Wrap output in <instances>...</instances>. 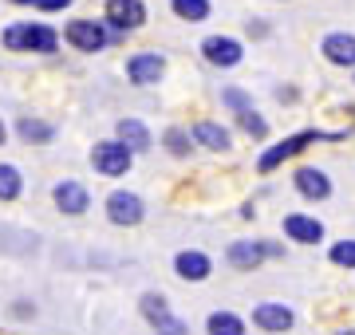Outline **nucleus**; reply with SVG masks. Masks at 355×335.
Returning a JSON list of instances; mask_svg holds the SVG:
<instances>
[{
  "label": "nucleus",
  "mask_w": 355,
  "mask_h": 335,
  "mask_svg": "<svg viewBox=\"0 0 355 335\" xmlns=\"http://www.w3.org/2000/svg\"><path fill=\"white\" fill-rule=\"evenodd\" d=\"M150 327H154V335H190V323L182 320V316H174V311L158 316V320H154Z\"/></svg>",
  "instance_id": "bb28decb"
},
{
  "label": "nucleus",
  "mask_w": 355,
  "mask_h": 335,
  "mask_svg": "<svg viewBox=\"0 0 355 335\" xmlns=\"http://www.w3.org/2000/svg\"><path fill=\"white\" fill-rule=\"evenodd\" d=\"M198 52H202V60L209 67H217V71H233V67H241V60H245V44L237 36L214 32V36H205L202 44H198Z\"/></svg>",
  "instance_id": "423d86ee"
},
{
  "label": "nucleus",
  "mask_w": 355,
  "mask_h": 335,
  "mask_svg": "<svg viewBox=\"0 0 355 335\" xmlns=\"http://www.w3.org/2000/svg\"><path fill=\"white\" fill-rule=\"evenodd\" d=\"M123 71H127L130 87H158L166 75V55L162 52H130Z\"/></svg>",
  "instance_id": "6e6552de"
},
{
  "label": "nucleus",
  "mask_w": 355,
  "mask_h": 335,
  "mask_svg": "<svg viewBox=\"0 0 355 335\" xmlns=\"http://www.w3.org/2000/svg\"><path fill=\"white\" fill-rule=\"evenodd\" d=\"M91 170L103 178H127L135 170V154L119 138H99L91 146Z\"/></svg>",
  "instance_id": "39448f33"
},
{
  "label": "nucleus",
  "mask_w": 355,
  "mask_h": 335,
  "mask_svg": "<svg viewBox=\"0 0 355 335\" xmlns=\"http://www.w3.org/2000/svg\"><path fill=\"white\" fill-rule=\"evenodd\" d=\"M336 335H355V332H336Z\"/></svg>",
  "instance_id": "72a5a7b5"
},
{
  "label": "nucleus",
  "mask_w": 355,
  "mask_h": 335,
  "mask_svg": "<svg viewBox=\"0 0 355 335\" xmlns=\"http://www.w3.org/2000/svg\"><path fill=\"white\" fill-rule=\"evenodd\" d=\"M103 213H107V221L119 225V229H135V225L146 221V201H142L135 190H111L107 201H103Z\"/></svg>",
  "instance_id": "0eeeda50"
},
{
  "label": "nucleus",
  "mask_w": 355,
  "mask_h": 335,
  "mask_svg": "<svg viewBox=\"0 0 355 335\" xmlns=\"http://www.w3.org/2000/svg\"><path fill=\"white\" fill-rule=\"evenodd\" d=\"M60 39L79 55H95V52L114 48L111 32H107V24H103V16L99 20H95V16H71V20L64 24V32H60Z\"/></svg>",
  "instance_id": "7ed1b4c3"
},
{
  "label": "nucleus",
  "mask_w": 355,
  "mask_h": 335,
  "mask_svg": "<svg viewBox=\"0 0 355 335\" xmlns=\"http://www.w3.org/2000/svg\"><path fill=\"white\" fill-rule=\"evenodd\" d=\"M277 4H284V0H277Z\"/></svg>",
  "instance_id": "c9c22d12"
},
{
  "label": "nucleus",
  "mask_w": 355,
  "mask_h": 335,
  "mask_svg": "<svg viewBox=\"0 0 355 335\" xmlns=\"http://www.w3.org/2000/svg\"><path fill=\"white\" fill-rule=\"evenodd\" d=\"M190 138L198 150H209V154H229L233 150V130L214 123V118H202V123H193L190 127Z\"/></svg>",
  "instance_id": "f8f14e48"
},
{
  "label": "nucleus",
  "mask_w": 355,
  "mask_h": 335,
  "mask_svg": "<svg viewBox=\"0 0 355 335\" xmlns=\"http://www.w3.org/2000/svg\"><path fill=\"white\" fill-rule=\"evenodd\" d=\"M241 217H245V221L257 217V206H253V201H245V206H241Z\"/></svg>",
  "instance_id": "2f4dec72"
},
{
  "label": "nucleus",
  "mask_w": 355,
  "mask_h": 335,
  "mask_svg": "<svg viewBox=\"0 0 355 335\" xmlns=\"http://www.w3.org/2000/svg\"><path fill=\"white\" fill-rule=\"evenodd\" d=\"M225 264L237 272H253L265 264V253H261V241H249V237H241V241H233V245L225 248Z\"/></svg>",
  "instance_id": "f3484780"
},
{
  "label": "nucleus",
  "mask_w": 355,
  "mask_h": 335,
  "mask_svg": "<svg viewBox=\"0 0 355 335\" xmlns=\"http://www.w3.org/2000/svg\"><path fill=\"white\" fill-rule=\"evenodd\" d=\"M51 206L60 209L64 217H83L91 209V190L76 178H64V181L51 185Z\"/></svg>",
  "instance_id": "1a4fd4ad"
},
{
  "label": "nucleus",
  "mask_w": 355,
  "mask_h": 335,
  "mask_svg": "<svg viewBox=\"0 0 355 335\" xmlns=\"http://www.w3.org/2000/svg\"><path fill=\"white\" fill-rule=\"evenodd\" d=\"M0 44L8 52H32V55H55L60 52V28H51L48 20H16L0 32Z\"/></svg>",
  "instance_id": "f03ea898"
},
{
  "label": "nucleus",
  "mask_w": 355,
  "mask_h": 335,
  "mask_svg": "<svg viewBox=\"0 0 355 335\" xmlns=\"http://www.w3.org/2000/svg\"><path fill=\"white\" fill-rule=\"evenodd\" d=\"M12 138V134H8V123H4V118H0V146H4V142Z\"/></svg>",
  "instance_id": "473e14b6"
},
{
  "label": "nucleus",
  "mask_w": 355,
  "mask_h": 335,
  "mask_svg": "<svg viewBox=\"0 0 355 335\" xmlns=\"http://www.w3.org/2000/svg\"><path fill=\"white\" fill-rule=\"evenodd\" d=\"M158 142H162L166 154L178 158V162H186V158L198 150V146H193V138H190V127H166L162 134H158Z\"/></svg>",
  "instance_id": "aec40b11"
},
{
  "label": "nucleus",
  "mask_w": 355,
  "mask_h": 335,
  "mask_svg": "<svg viewBox=\"0 0 355 335\" xmlns=\"http://www.w3.org/2000/svg\"><path fill=\"white\" fill-rule=\"evenodd\" d=\"M253 327H261V332H268V335H284V332L296 327V311H292L288 304L265 300V304L253 308Z\"/></svg>",
  "instance_id": "9b49d317"
},
{
  "label": "nucleus",
  "mask_w": 355,
  "mask_h": 335,
  "mask_svg": "<svg viewBox=\"0 0 355 335\" xmlns=\"http://www.w3.org/2000/svg\"><path fill=\"white\" fill-rule=\"evenodd\" d=\"M261 253H265V260H284L288 248L280 245V241H261Z\"/></svg>",
  "instance_id": "7c9ffc66"
},
{
  "label": "nucleus",
  "mask_w": 355,
  "mask_h": 335,
  "mask_svg": "<svg viewBox=\"0 0 355 335\" xmlns=\"http://www.w3.org/2000/svg\"><path fill=\"white\" fill-rule=\"evenodd\" d=\"M114 138L123 142L130 154L154 150V134H150V127H146L142 118H119V123H114Z\"/></svg>",
  "instance_id": "dca6fc26"
},
{
  "label": "nucleus",
  "mask_w": 355,
  "mask_h": 335,
  "mask_svg": "<svg viewBox=\"0 0 355 335\" xmlns=\"http://www.w3.org/2000/svg\"><path fill=\"white\" fill-rule=\"evenodd\" d=\"M328 260L336 269H355V237H343L328 248Z\"/></svg>",
  "instance_id": "a878e982"
},
{
  "label": "nucleus",
  "mask_w": 355,
  "mask_h": 335,
  "mask_svg": "<svg viewBox=\"0 0 355 335\" xmlns=\"http://www.w3.org/2000/svg\"><path fill=\"white\" fill-rule=\"evenodd\" d=\"M24 197V174L16 162H0V201H20Z\"/></svg>",
  "instance_id": "4be33fe9"
},
{
  "label": "nucleus",
  "mask_w": 355,
  "mask_h": 335,
  "mask_svg": "<svg viewBox=\"0 0 355 335\" xmlns=\"http://www.w3.org/2000/svg\"><path fill=\"white\" fill-rule=\"evenodd\" d=\"M55 123H48V118H36V115H24L16 118V138L24 142V146H51L55 142Z\"/></svg>",
  "instance_id": "a211bd4d"
},
{
  "label": "nucleus",
  "mask_w": 355,
  "mask_h": 335,
  "mask_svg": "<svg viewBox=\"0 0 355 335\" xmlns=\"http://www.w3.org/2000/svg\"><path fill=\"white\" fill-rule=\"evenodd\" d=\"M292 190L304 201H328L331 197V174L324 166H296L292 170Z\"/></svg>",
  "instance_id": "9d476101"
},
{
  "label": "nucleus",
  "mask_w": 355,
  "mask_h": 335,
  "mask_svg": "<svg viewBox=\"0 0 355 335\" xmlns=\"http://www.w3.org/2000/svg\"><path fill=\"white\" fill-rule=\"evenodd\" d=\"M205 335H249V323L229 308H217L205 316Z\"/></svg>",
  "instance_id": "6ab92c4d"
},
{
  "label": "nucleus",
  "mask_w": 355,
  "mask_h": 335,
  "mask_svg": "<svg viewBox=\"0 0 355 335\" xmlns=\"http://www.w3.org/2000/svg\"><path fill=\"white\" fill-rule=\"evenodd\" d=\"M174 272L186 284H205L214 276V257L202 248H182V253H174Z\"/></svg>",
  "instance_id": "ddd939ff"
},
{
  "label": "nucleus",
  "mask_w": 355,
  "mask_h": 335,
  "mask_svg": "<svg viewBox=\"0 0 355 335\" xmlns=\"http://www.w3.org/2000/svg\"><path fill=\"white\" fill-rule=\"evenodd\" d=\"M170 12L186 24H205L214 16V0H170Z\"/></svg>",
  "instance_id": "412c9836"
},
{
  "label": "nucleus",
  "mask_w": 355,
  "mask_h": 335,
  "mask_svg": "<svg viewBox=\"0 0 355 335\" xmlns=\"http://www.w3.org/2000/svg\"><path fill=\"white\" fill-rule=\"evenodd\" d=\"M139 311H142V320H146V323H154L158 316L170 311V300H166L162 292H142V296H139Z\"/></svg>",
  "instance_id": "393cba45"
},
{
  "label": "nucleus",
  "mask_w": 355,
  "mask_h": 335,
  "mask_svg": "<svg viewBox=\"0 0 355 335\" xmlns=\"http://www.w3.org/2000/svg\"><path fill=\"white\" fill-rule=\"evenodd\" d=\"M12 320H36V304H32V300H16L12 304Z\"/></svg>",
  "instance_id": "c756f323"
},
{
  "label": "nucleus",
  "mask_w": 355,
  "mask_h": 335,
  "mask_svg": "<svg viewBox=\"0 0 355 335\" xmlns=\"http://www.w3.org/2000/svg\"><path fill=\"white\" fill-rule=\"evenodd\" d=\"M352 79H355V67H352Z\"/></svg>",
  "instance_id": "f704fd0d"
},
{
  "label": "nucleus",
  "mask_w": 355,
  "mask_h": 335,
  "mask_svg": "<svg viewBox=\"0 0 355 335\" xmlns=\"http://www.w3.org/2000/svg\"><path fill=\"white\" fill-rule=\"evenodd\" d=\"M221 107H225L229 115H241V111L253 107V95L245 87H233V83H229V87H221Z\"/></svg>",
  "instance_id": "b1692460"
},
{
  "label": "nucleus",
  "mask_w": 355,
  "mask_h": 335,
  "mask_svg": "<svg viewBox=\"0 0 355 335\" xmlns=\"http://www.w3.org/2000/svg\"><path fill=\"white\" fill-rule=\"evenodd\" d=\"M245 36L249 39H268L272 36V20H265V16H249V20H245Z\"/></svg>",
  "instance_id": "c85d7f7f"
},
{
  "label": "nucleus",
  "mask_w": 355,
  "mask_h": 335,
  "mask_svg": "<svg viewBox=\"0 0 355 335\" xmlns=\"http://www.w3.org/2000/svg\"><path fill=\"white\" fill-rule=\"evenodd\" d=\"M233 123H237V130L249 134L253 142H265L268 138V118L261 115L257 107H249V111H241V115H233Z\"/></svg>",
  "instance_id": "5701e85b"
},
{
  "label": "nucleus",
  "mask_w": 355,
  "mask_h": 335,
  "mask_svg": "<svg viewBox=\"0 0 355 335\" xmlns=\"http://www.w3.org/2000/svg\"><path fill=\"white\" fill-rule=\"evenodd\" d=\"M12 4L36 8V12H44V16H55V12H67V8H71V0H12Z\"/></svg>",
  "instance_id": "cd10ccee"
},
{
  "label": "nucleus",
  "mask_w": 355,
  "mask_h": 335,
  "mask_svg": "<svg viewBox=\"0 0 355 335\" xmlns=\"http://www.w3.org/2000/svg\"><path fill=\"white\" fill-rule=\"evenodd\" d=\"M347 134H352V130H316V127L296 130V134H288V138L272 142L265 154L257 158V174H272V170H280L284 162L300 158V154L308 150V146H316V142H343Z\"/></svg>",
  "instance_id": "f257e3e1"
},
{
  "label": "nucleus",
  "mask_w": 355,
  "mask_h": 335,
  "mask_svg": "<svg viewBox=\"0 0 355 335\" xmlns=\"http://www.w3.org/2000/svg\"><path fill=\"white\" fill-rule=\"evenodd\" d=\"M103 24L111 32V44H123L130 32L146 24V4L142 0H107L103 4Z\"/></svg>",
  "instance_id": "20e7f679"
},
{
  "label": "nucleus",
  "mask_w": 355,
  "mask_h": 335,
  "mask_svg": "<svg viewBox=\"0 0 355 335\" xmlns=\"http://www.w3.org/2000/svg\"><path fill=\"white\" fill-rule=\"evenodd\" d=\"M280 229H284V237L292 245H320L324 241V221L308 217V213H284Z\"/></svg>",
  "instance_id": "4468645a"
},
{
  "label": "nucleus",
  "mask_w": 355,
  "mask_h": 335,
  "mask_svg": "<svg viewBox=\"0 0 355 335\" xmlns=\"http://www.w3.org/2000/svg\"><path fill=\"white\" fill-rule=\"evenodd\" d=\"M320 52H324V60L331 67L352 71L355 67V32H328V36L320 39Z\"/></svg>",
  "instance_id": "2eb2a0df"
}]
</instances>
